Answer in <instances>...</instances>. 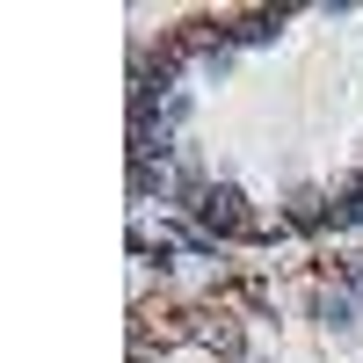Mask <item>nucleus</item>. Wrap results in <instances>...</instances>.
<instances>
[{
  "instance_id": "obj_1",
  "label": "nucleus",
  "mask_w": 363,
  "mask_h": 363,
  "mask_svg": "<svg viewBox=\"0 0 363 363\" xmlns=\"http://www.w3.org/2000/svg\"><path fill=\"white\" fill-rule=\"evenodd\" d=\"M203 225H211V233H240V196H233V189H211V196H203Z\"/></svg>"
}]
</instances>
